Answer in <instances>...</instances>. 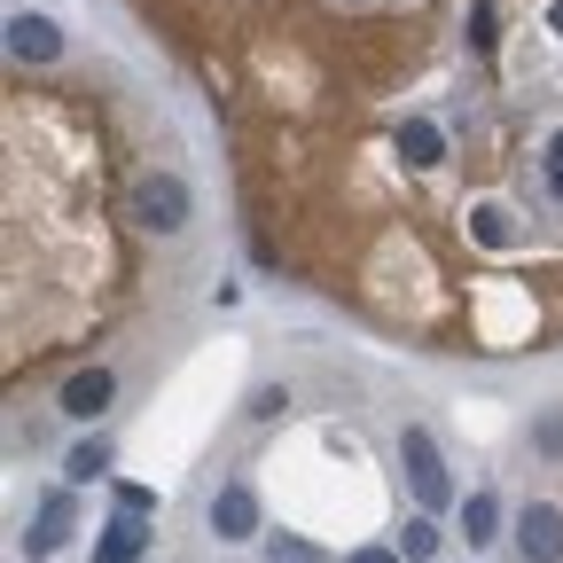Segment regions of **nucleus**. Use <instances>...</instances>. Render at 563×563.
Masks as SVG:
<instances>
[{
  "mask_svg": "<svg viewBox=\"0 0 563 563\" xmlns=\"http://www.w3.org/2000/svg\"><path fill=\"white\" fill-rule=\"evenodd\" d=\"M470 235H477L485 251H501V243H509V211H501V203H477V211H470Z\"/></svg>",
  "mask_w": 563,
  "mask_h": 563,
  "instance_id": "4468645a",
  "label": "nucleus"
},
{
  "mask_svg": "<svg viewBox=\"0 0 563 563\" xmlns=\"http://www.w3.org/2000/svg\"><path fill=\"white\" fill-rule=\"evenodd\" d=\"M211 532H220V540H258V493L243 477L211 493Z\"/></svg>",
  "mask_w": 563,
  "mask_h": 563,
  "instance_id": "20e7f679",
  "label": "nucleus"
},
{
  "mask_svg": "<svg viewBox=\"0 0 563 563\" xmlns=\"http://www.w3.org/2000/svg\"><path fill=\"white\" fill-rule=\"evenodd\" d=\"M344 563H407V555H399V548H352Z\"/></svg>",
  "mask_w": 563,
  "mask_h": 563,
  "instance_id": "aec40b11",
  "label": "nucleus"
},
{
  "mask_svg": "<svg viewBox=\"0 0 563 563\" xmlns=\"http://www.w3.org/2000/svg\"><path fill=\"white\" fill-rule=\"evenodd\" d=\"M470 47L493 55V0H477V9H470Z\"/></svg>",
  "mask_w": 563,
  "mask_h": 563,
  "instance_id": "f3484780",
  "label": "nucleus"
},
{
  "mask_svg": "<svg viewBox=\"0 0 563 563\" xmlns=\"http://www.w3.org/2000/svg\"><path fill=\"white\" fill-rule=\"evenodd\" d=\"M548 32H555V40H563V0H555V9H548Z\"/></svg>",
  "mask_w": 563,
  "mask_h": 563,
  "instance_id": "412c9836",
  "label": "nucleus"
},
{
  "mask_svg": "<svg viewBox=\"0 0 563 563\" xmlns=\"http://www.w3.org/2000/svg\"><path fill=\"white\" fill-rule=\"evenodd\" d=\"M9 55H16V63H55V55H63V32H55L47 16L16 9V16H9Z\"/></svg>",
  "mask_w": 563,
  "mask_h": 563,
  "instance_id": "39448f33",
  "label": "nucleus"
},
{
  "mask_svg": "<svg viewBox=\"0 0 563 563\" xmlns=\"http://www.w3.org/2000/svg\"><path fill=\"white\" fill-rule=\"evenodd\" d=\"M266 563H329V555H321L313 540H298V532H274V540H266Z\"/></svg>",
  "mask_w": 563,
  "mask_h": 563,
  "instance_id": "2eb2a0df",
  "label": "nucleus"
},
{
  "mask_svg": "<svg viewBox=\"0 0 563 563\" xmlns=\"http://www.w3.org/2000/svg\"><path fill=\"white\" fill-rule=\"evenodd\" d=\"M70 477H79V485H95V477H110V439H79V446H70V462H63Z\"/></svg>",
  "mask_w": 563,
  "mask_h": 563,
  "instance_id": "9b49d317",
  "label": "nucleus"
},
{
  "mask_svg": "<svg viewBox=\"0 0 563 563\" xmlns=\"http://www.w3.org/2000/svg\"><path fill=\"white\" fill-rule=\"evenodd\" d=\"M462 540H470V548H493V540H501V501H493V493H470V501H462Z\"/></svg>",
  "mask_w": 563,
  "mask_h": 563,
  "instance_id": "9d476101",
  "label": "nucleus"
},
{
  "mask_svg": "<svg viewBox=\"0 0 563 563\" xmlns=\"http://www.w3.org/2000/svg\"><path fill=\"white\" fill-rule=\"evenodd\" d=\"M118 509H133V517H150V509H157V493H150V485H118Z\"/></svg>",
  "mask_w": 563,
  "mask_h": 563,
  "instance_id": "a211bd4d",
  "label": "nucleus"
},
{
  "mask_svg": "<svg viewBox=\"0 0 563 563\" xmlns=\"http://www.w3.org/2000/svg\"><path fill=\"white\" fill-rule=\"evenodd\" d=\"M399 157H407L415 173H431V165H446V133H439L431 118H407V125H399Z\"/></svg>",
  "mask_w": 563,
  "mask_h": 563,
  "instance_id": "1a4fd4ad",
  "label": "nucleus"
},
{
  "mask_svg": "<svg viewBox=\"0 0 563 563\" xmlns=\"http://www.w3.org/2000/svg\"><path fill=\"white\" fill-rule=\"evenodd\" d=\"M282 407H290V391H282V384H258V391H251V407H243V415H251V422H274V415H282Z\"/></svg>",
  "mask_w": 563,
  "mask_h": 563,
  "instance_id": "dca6fc26",
  "label": "nucleus"
},
{
  "mask_svg": "<svg viewBox=\"0 0 563 563\" xmlns=\"http://www.w3.org/2000/svg\"><path fill=\"white\" fill-rule=\"evenodd\" d=\"M548 188H555V196H563V125H555V133H548Z\"/></svg>",
  "mask_w": 563,
  "mask_h": 563,
  "instance_id": "6ab92c4d",
  "label": "nucleus"
},
{
  "mask_svg": "<svg viewBox=\"0 0 563 563\" xmlns=\"http://www.w3.org/2000/svg\"><path fill=\"white\" fill-rule=\"evenodd\" d=\"M141 555H150V525H141L133 509H118L102 525V540H95V563H141Z\"/></svg>",
  "mask_w": 563,
  "mask_h": 563,
  "instance_id": "0eeeda50",
  "label": "nucleus"
},
{
  "mask_svg": "<svg viewBox=\"0 0 563 563\" xmlns=\"http://www.w3.org/2000/svg\"><path fill=\"white\" fill-rule=\"evenodd\" d=\"M517 555H525V563H563V509H555V501H525V517H517Z\"/></svg>",
  "mask_w": 563,
  "mask_h": 563,
  "instance_id": "7ed1b4c3",
  "label": "nucleus"
},
{
  "mask_svg": "<svg viewBox=\"0 0 563 563\" xmlns=\"http://www.w3.org/2000/svg\"><path fill=\"white\" fill-rule=\"evenodd\" d=\"M110 399H118V376H110V368H79V376L63 384V415H70V422H95Z\"/></svg>",
  "mask_w": 563,
  "mask_h": 563,
  "instance_id": "423d86ee",
  "label": "nucleus"
},
{
  "mask_svg": "<svg viewBox=\"0 0 563 563\" xmlns=\"http://www.w3.org/2000/svg\"><path fill=\"white\" fill-rule=\"evenodd\" d=\"M399 555H407V563H431V555H439V525H431V509H422V517H407Z\"/></svg>",
  "mask_w": 563,
  "mask_h": 563,
  "instance_id": "ddd939ff",
  "label": "nucleus"
},
{
  "mask_svg": "<svg viewBox=\"0 0 563 563\" xmlns=\"http://www.w3.org/2000/svg\"><path fill=\"white\" fill-rule=\"evenodd\" d=\"M532 454H540V462H563V399L532 415Z\"/></svg>",
  "mask_w": 563,
  "mask_h": 563,
  "instance_id": "f8f14e48",
  "label": "nucleus"
},
{
  "mask_svg": "<svg viewBox=\"0 0 563 563\" xmlns=\"http://www.w3.org/2000/svg\"><path fill=\"white\" fill-rule=\"evenodd\" d=\"M63 540H70V493H47L40 517H32V532H24V555H55Z\"/></svg>",
  "mask_w": 563,
  "mask_h": 563,
  "instance_id": "6e6552de",
  "label": "nucleus"
},
{
  "mask_svg": "<svg viewBox=\"0 0 563 563\" xmlns=\"http://www.w3.org/2000/svg\"><path fill=\"white\" fill-rule=\"evenodd\" d=\"M399 462H407V485H415V501H422V509H446V501H454L446 454H439V439L422 431V422H407V431H399Z\"/></svg>",
  "mask_w": 563,
  "mask_h": 563,
  "instance_id": "f03ea898",
  "label": "nucleus"
},
{
  "mask_svg": "<svg viewBox=\"0 0 563 563\" xmlns=\"http://www.w3.org/2000/svg\"><path fill=\"white\" fill-rule=\"evenodd\" d=\"M196 220V196L180 173H141L133 180V228H150V235H180Z\"/></svg>",
  "mask_w": 563,
  "mask_h": 563,
  "instance_id": "f257e3e1",
  "label": "nucleus"
}]
</instances>
